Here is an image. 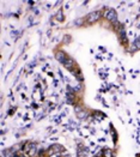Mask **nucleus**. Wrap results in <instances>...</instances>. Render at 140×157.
I'll use <instances>...</instances> for the list:
<instances>
[{"mask_svg": "<svg viewBox=\"0 0 140 157\" xmlns=\"http://www.w3.org/2000/svg\"><path fill=\"white\" fill-rule=\"evenodd\" d=\"M103 16H104L108 20L113 22V23H116V18H118V16H116V13H115V11H114V10H111V9H107V10L104 11Z\"/></svg>", "mask_w": 140, "mask_h": 157, "instance_id": "1", "label": "nucleus"}, {"mask_svg": "<svg viewBox=\"0 0 140 157\" xmlns=\"http://www.w3.org/2000/svg\"><path fill=\"white\" fill-rule=\"evenodd\" d=\"M24 151L28 156H33L35 152H36V145L34 143H30V144H26L25 148H24Z\"/></svg>", "mask_w": 140, "mask_h": 157, "instance_id": "2", "label": "nucleus"}, {"mask_svg": "<svg viewBox=\"0 0 140 157\" xmlns=\"http://www.w3.org/2000/svg\"><path fill=\"white\" fill-rule=\"evenodd\" d=\"M99 16H101V12H92V13H90V15L88 16L86 20H88L89 23H95V22L99 18Z\"/></svg>", "mask_w": 140, "mask_h": 157, "instance_id": "3", "label": "nucleus"}, {"mask_svg": "<svg viewBox=\"0 0 140 157\" xmlns=\"http://www.w3.org/2000/svg\"><path fill=\"white\" fill-rule=\"evenodd\" d=\"M16 157H24V156H22V155H17Z\"/></svg>", "mask_w": 140, "mask_h": 157, "instance_id": "4", "label": "nucleus"}]
</instances>
